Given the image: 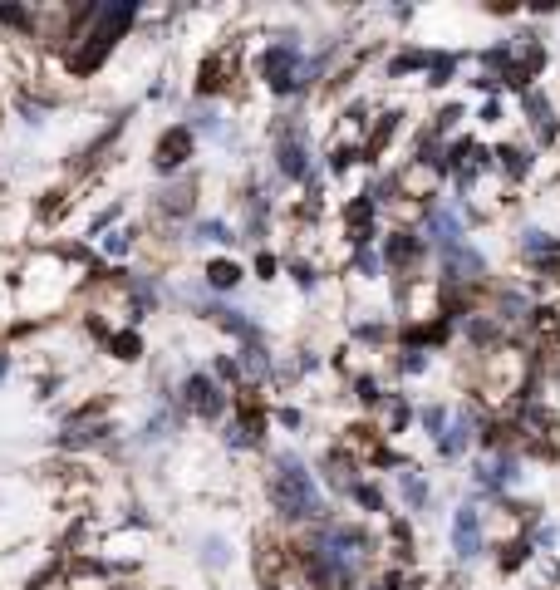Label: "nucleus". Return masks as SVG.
<instances>
[{
    "instance_id": "obj_2",
    "label": "nucleus",
    "mask_w": 560,
    "mask_h": 590,
    "mask_svg": "<svg viewBox=\"0 0 560 590\" xmlns=\"http://www.w3.org/2000/svg\"><path fill=\"white\" fill-rule=\"evenodd\" d=\"M153 158H158V168H163V173L182 168V163L192 158V128H182V123H177V128H168V133L158 138V153H153Z\"/></svg>"
},
{
    "instance_id": "obj_1",
    "label": "nucleus",
    "mask_w": 560,
    "mask_h": 590,
    "mask_svg": "<svg viewBox=\"0 0 560 590\" xmlns=\"http://www.w3.org/2000/svg\"><path fill=\"white\" fill-rule=\"evenodd\" d=\"M271 502H276L280 517H290V522H305V517L320 512V492H315L310 472L300 468V463H285V468L276 472V482H271Z\"/></svg>"
},
{
    "instance_id": "obj_4",
    "label": "nucleus",
    "mask_w": 560,
    "mask_h": 590,
    "mask_svg": "<svg viewBox=\"0 0 560 590\" xmlns=\"http://www.w3.org/2000/svg\"><path fill=\"white\" fill-rule=\"evenodd\" d=\"M452 546H457V556H477V551H482V527H477V512H472V507L457 512V522H452Z\"/></svg>"
},
{
    "instance_id": "obj_7",
    "label": "nucleus",
    "mask_w": 560,
    "mask_h": 590,
    "mask_svg": "<svg viewBox=\"0 0 560 590\" xmlns=\"http://www.w3.org/2000/svg\"><path fill=\"white\" fill-rule=\"evenodd\" d=\"M113 354H118V359H138V354H143V340H138L133 330H118V335H113Z\"/></svg>"
},
{
    "instance_id": "obj_6",
    "label": "nucleus",
    "mask_w": 560,
    "mask_h": 590,
    "mask_svg": "<svg viewBox=\"0 0 560 590\" xmlns=\"http://www.w3.org/2000/svg\"><path fill=\"white\" fill-rule=\"evenodd\" d=\"M207 276H212V286H217V291H231V286L241 281V266H236V261H212V271H207Z\"/></svg>"
},
{
    "instance_id": "obj_3",
    "label": "nucleus",
    "mask_w": 560,
    "mask_h": 590,
    "mask_svg": "<svg viewBox=\"0 0 560 590\" xmlns=\"http://www.w3.org/2000/svg\"><path fill=\"white\" fill-rule=\"evenodd\" d=\"M182 394H187V404L202 413V418H217V413H222V394H217V384H212L207 374H192V379L182 384Z\"/></svg>"
},
{
    "instance_id": "obj_8",
    "label": "nucleus",
    "mask_w": 560,
    "mask_h": 590,
    "mask_svg": "<svg viewBox=\"0 0 560 590\" xmlns=\"http://www.w3.org/2000/svg\"><path fill=\"white\" fill-rule=\"evenodd\" d=\"M280 168H285L290 177L305 173V163H300V148H295V143H285V148H280Z\"/></svg>"
},
{
    "instance_id": "obj_5",
    "label": "nucleus",
    "mask_w": 560,
    "mask_h": 590,
    "mask_svg": "<svg viewBox=\"0 0 560 590\" xmlns=\"http://www.w3.org/2000/svg\"><path fill=\"white\" fill-rule=\"evenodd\" d=\"M266 79H271V89H295V50L290 45H280V50H271L266 55Z\"/></svg>"
},
{
    "instance_id": "obj_9",
    "label": "nucleus",
    "mask_w": 560,
    "mask_h": 590,
    "mask_svg": "<svg viewBox=\"0 0 560 590\" xmlns=\"http://www.w3.org/2000/svg\"><path fill=\"white\" fill-rule=\"evenodd\" d=\"M0 20H5V25H25L30 15H25V10H15V5H0Z\"/></svg>"
}]
</instances>
